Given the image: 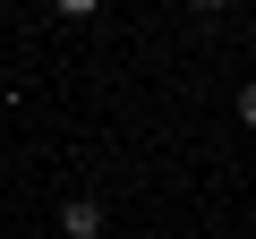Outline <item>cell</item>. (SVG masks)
<instances>
[{
    "instance_id": "1",
    "label": "cell",
    "mask_w": 256,
    "mask_h": 239,
    "mask_svg": "<svg viewBox=\"0 0 256 239\" xmlns=\"http://www.w3.org/2000/svg\"><path fill=\"white\" fill-rule=\"evenodd\" d=\"M102 222H111L102 196H68V205H60V239H102Z\"/></svg>"
},
{
    "instance_id": "2",
    "label": "cell",
    "mask_w": 256,
    "mask_h": 239,
    "mask_svg": "<svg viewBox=\"0 0 256 239\" xmlns=\"http://www.w3.org/2000/svg\"><path fill=\"white\" fill-rule=\"evenodd\" d=\"M230 111H239V128H256V77H248V86L230 94Z\"/></svg>"
},
{
    "instance_id": "3",
    "label": "cell",
    "mask_w": 256,
    "mask_h": 239,
    "mask_svg": "<svg viewBox=\"0 0 256 239\" xmlns=\"http://www.w3.org/2000/svg\"><path fill=\"white\" fill-rule=\"evenodd\" d=\"M52 9H60V18H94L102 0H52Z\"/></svg>"
},
{
    "instance_id": "4",
    "label": "cell",
    "mask_w": 256,
    "mask_h": 239,
    "mask_svg": "<svg viewBox=\"0 0 256 239\" xmlns=\"http://www.w3.org/2000/svg\"><path fill=\"white\" fill-rule=\"evenodd\" d=\"M188 9H222V0H188Z\"/></svg>"
}]
</instances>
